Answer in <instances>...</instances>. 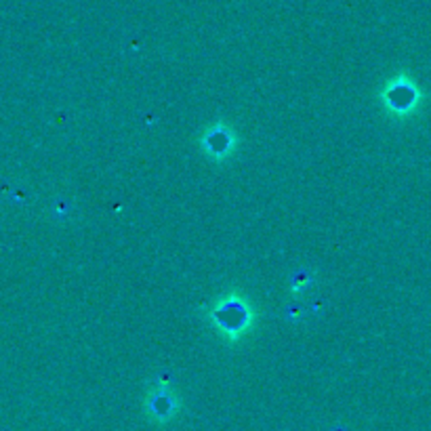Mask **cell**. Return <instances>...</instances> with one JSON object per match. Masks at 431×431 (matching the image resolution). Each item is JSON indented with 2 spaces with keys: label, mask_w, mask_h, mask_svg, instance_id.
<instances>
[{
  "label": "cell",
  "mask_w": 431,
  "mask_h": 431,
  "mask_svg": "<svg viewBox=\"0 0 431 431\" xmlns=\"http://www.w3.org/2000/svg\"><path fill=\"white\" fill-rule=\"evenodd\" d=\"M204 152L214 160H225L236 148V135L225 124H214L202 137Z\"/></svg>",
  "instance_id": "obj_3"
},
{
  "label": "cell",
  "mask_w": 431,
  "mask_h": 431,
  "mask_svg": "<svg viewBox=\"0 0 431 431\" xmlns=\"http://www.w3.org/2000/svg\"><path fill=\"white\" fill-rule=\"evenodd\" d=\"M208 318L212 320L214 328H217L223 337H228L230 341H238L252 326L254 314H252L248 299H244L236 292H230V294L214 301L212 310L208 312Z\"/></svg>",
  "instance_id": "obj_1"
},
{
  "label": "cell",
  "mask_w": 431,
  "mask_h": 431,
  "mask_svg": "<svg viewBox=\"0 0 431 431\" xmlns=\"http://www.w3.org/2000/svg\"><path fill=\"white\" fill-rule=\"evenodd\" d=\"M381 103L385 112L396 118H408L417 114L423 103V93L419 84L408 74H398L387 80L381 91Z\"/></svg>",
  "instance_id": "obj_2"
}]
</instances>
